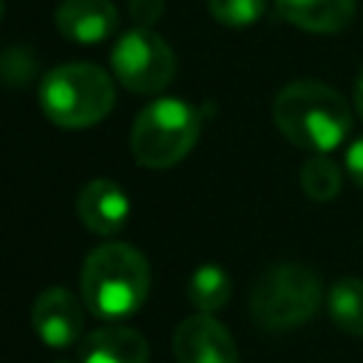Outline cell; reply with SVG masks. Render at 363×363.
Wrapping results in <instances>:
<instances>
[{
    "label": "cell",
    "instance_id": "obj_1",
    "mask_svg": "<svg viewBox=\"0 0 363 363\" xmlns=\"http://www.w3.org/2000/svg\"><path fill=\"white\" fill-rule=\"evenodd\" d=\"M272 119L292 145L312 153H329L352 133L349 102L315 79L284 85L272 99Z\"/></svg>",
    "mask_w": 363,
    "mask_h": 363
},
{
    "label": "cell",
    "instance_id": "obj_2",
    "mask_svg": "<svg viewBox=\"0 0 363 363\" xmlns=\"http://www.w3.org/2000/svg\"><path fill=\"white\" fill-rule=\"evenodd\" d=\"M82 303L102 320H119L133 315L150 292L147 258L122 241L99 244L88 252L79 275Z\"/></svg>",
    "mask_w": 363,
    "mask_h": 363
},
{
    "label": "cell",
    "instance_id": "obj_3",
    "mask_svg": "<svg viewBox=\"0 0 363 363\" xmlns=\"http://www.w3.org/2000/svg\"><path fill=\"white\" fill-rule=\"evenodd\" d=\"M116 102L111 77L91 62H62L40 82V108L60 128H91Z\"/></svg>",
    "mask_w": 363,
    "mask_h": 363
},
{
    "label": "cell",
    "instance_id": "obj_4",
    "mask_svg": "<svg viewBox=\"0 0 363 363\" xmlns=\"http://www.w3.org/2000/svg\"><path fill=\"white\" fill-rule=\"evenodd\" d=\"M323 298L320 275L298 261L267 267L250 292V315L267 332H286L306 323Z\"/></svg>",
    "mask_w": 363,
    "mask_h": 363
},
{
    "label": "cell",
    "instance_id": "obj_5",
    "mask_svg": "<svg viewBox=\"0 0 363 363\" xmlns=\"http://www.w3.org/2000/svg\"><path fill=\"white\" fill-rule=\"evenodd\" d=\"M201 113L176 96H162L142 108L130 128V153L142 167L164 170L179 164L196 145Z\"/></svg>",
    "mask_w": 363,
    "mask_h": 363
},
{
    "label": "cell",
    "instance_id": "obj_6",
    "mask_svg": "<svg viewBox=\"0 0 363 363\" xmlns=\"http://www.w3.org/2000/svg\"><path fill=\"white\" fill-rule=\"evenodd\" d=\"M113 77L133 94H159L176 74V57L153 28L133 26L111 48Z\"/></svg>",
    "mask_w": 363,
    "mask_h": 363
},
{
    "label": "cell",
    "instance_id": "obj_7",
    "mask_svg": "<svg viewBox=\"0 0 363 363\" xmlns=\"http://www.w3.org/2000/svg\"><path fill=\"white\" fill-rule=\"evenodd\" d=\"M173 354L176 363H238L233 335L210 312H196L176 326Z\"/></svg>",
    "mask_w": 363,
    "mask_h": 363
},
{
    "label": "cell",
    "instance_id": "obj_8",
    "mask_svg": "<svg viewBox=\"0 0 363 363\" xmlns=\"http://www.w3.org/2000/svg\"><path fill=\"white\" fill-rule=\"evenodd\" d=\"M31 323H34L37 337L45 346L65 349L79 340L85 315L74 292H68L65 286H48L37 295L31 306Z\"/></svg>",
    "mask_w": 363,
    "mask_h": 363
},
{
    "label": "cell",
    "instance_id": "obj_9",
    "mask_svg": "<svg viewBox=\"0 0 363 363\" xmlns=\"http://www.w3.org/2000/svg\"><path fill=\"white\" fill-rule=\"evenodd\" d=\"M77 213L91 233L113 235L130 218V199L113 179H91L77 196Z\"/></svg>",
    "mask_w": 363,
    "mask_h": 363
},
{
    "label": "cell",
    "instance_id": "obj_10",
    "mask_svg": "<svg viewBox=\"0 0 363 363\" xmlns=\"http://www.w3.org/2000/svg\"><path fill=\"white\" fill-rule=\"evenodd\" d=\"M116 9L111 0H62L57 6V31L77 45L105 43L116 31Z\"/></svg>",
    "mask_w": 363,
    "mask_h": 363
},
{
    "label": "cell",
    "instance_id": "obj_11",
    "mask_svg": "<svg viewBox=\"0 0 363 363\" xmlns=\"http://www.w3.org/2000/svg\"><path fill=\"white\" fill-rule=\"evenodd\" d=\"M150 346L142 332L130 326H102L82 337L79 363H147Z\"/></svg>",
    "mask_w": 363,
    "mask_h": 363
},
{
    "label": "cell",
    "instance_id": "obj_12",
    "mask_svg": "<svg viewBox=\"0 0 363 363\" xmlns=\"http://www.w3.org/2000/svg\"><path fill=\"white\" fill-rule=\"evenodd\" d=\"M275 11L312 34H337L354 20V0H272Z\"/></svg>",
    "mask_w": 363,
    "mask_h": 363
},
{
    "label": "cell",
    "instance_id": "obj_13",
    "mask_svg": "<svg viewBox=\"0 0 363 363\" xmlns=\"http://www.w3.org/2000/svg\"><path fill=\"white\" fill-rule=\"evenodd\" d=\"M329 318L346 335L363 337V281L360 278H340L332 284L326 295Z\"/></svg>",
    "mask_w": 363,
    "mask_h": 363
},
{
    "label": "cell",
    "instance_id": "obj_14",
    "mask_svg": "<svg viewBox=\"0 0 363 363\" xmlns=\"http://www.w3.org/2000/svg\"><path fill=\"white\" fill-rule=\"evenodd\" d=\"M233 284L218 264H201L187 278V301L199 312H216L230 301Z\"/></svg>",
    "mask_w": 363,
    "mask_h": 363
},
{
    "label": "cell",
    "instance_id": "obj_15",
    "mask_svg": "<svg viewBox=\"0 0 363 363\" xmlns=\"http://www.w3.org/2000/svg\"><path fill=\"white\" fill-rule=\"evenodd\" d=\"M298 182H301V190H303L312 201H332V199L340 193L343 173H340V167H337L329 156L315 153L312 159H306V162L301 164Z\"/></svg>",
    "mask_w": 363,
    "mask_h": 363
},
{
    "label": "cell",
    "instance_id": "obj_16",
    "mask_svg": "<svg viewBox=\"0 0 363 363\" xmlns=\"http://www.w3.org/2000/svg\"><path fill=\"white\" fill-rule=\"evenodd\" d=\"M267 3L269 0H207V9L221 26L247 28L264 17Z\"/></svg>",
    "mask_w": 363,
    "mask_h": 363
},
{
    "label": "cell",
    "instance_id": "obj_17",
    "mask_svg": "<svg viewBox=\"0 0 363 363\" xmlns=\"http://www.w3.org/2000/svg\"><path fill=\"white\" fill-rule=\"evenodd\" d=\"M0 74H3L9 88L28 85L31 77L37 74V60H34L31 48L28 45H9L3 51V60H0Z\"/></svg>",
    "mask_w": 363,
    "mask_h": 363
},
{
    "label": "cell",
    "instance_id": "obj_18",
    "mask_svg": "<svg viewBox=\"0 0 363 363\" xmlns=\"http://www.w3.org/2000/svg\"><path fill=\"white\" fill-rule=\"evenodd\" d=\"M164 11V0H128V14L139 28H150Z\"/></svg>",
    "mask_w": 363,
    "mask_h": 363
},
{
    "label": "cell",
    "instance_id": "obj_19",
    "mask_svg": "<svg viewBox=\"0 0 363 363\" xmlns=\"http://www.w3.org/2000/svg\"><path fill=\"white\" fill-rule=\"evenodd\" d=\"M346 173L357 187H363V136H357L346 150Z\"/></svg>",
    "mask_w": 363,
    "mask_h": 363
},
{
    "label": "cell",
    "instance_id": "obj_20",
    "mask_svg": "<svg viewBox=\"0 0 363 363\" xmlns=\"http://www.w3.org/2000/svg\"><path fill=\"white\" fill-rule=\"evenodd\" d=\"M354 108H357V113L363 116V65H360V74H357V79H354Z\"/></svg>",
    "mask_w": 363,
    "mask_h": 363
},
{
    "label": "cell",
    "instance_id": "obj_21",
    "mask_svg": "<svg viewBox=\"0 0 363 363\" xmlns=\"http://www.w3.org/2000/svg\"><path fill=\"white\" fill-rule=\"evenodd\" d=\"M57 363H71V360H57Z\"/></svg>",
    "mask_w": 363,
    "mask_h": 363
}]
</instances>
